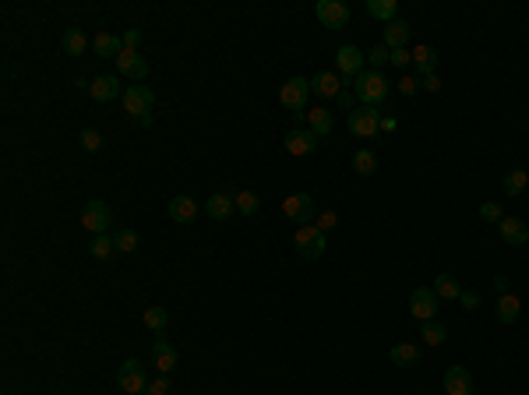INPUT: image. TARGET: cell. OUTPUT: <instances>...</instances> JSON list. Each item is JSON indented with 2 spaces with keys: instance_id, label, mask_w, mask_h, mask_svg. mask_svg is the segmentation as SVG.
<instances>
[{
  "instance_id": "obj_23",
  "label": "cell",
  "mask_w": 529,
  "mask_h": 395,
  "mask_svg": "<svg viewBox=\"0 0 529 395\" xmlns=\"http://www.w3.org/2000/svg\"><path fill=\"white\" fill-rule=\"evenodd\" d=\"M413 64H417V71H420L423 78H427V75H437V50L427 46V43H420V46L413 50Z\"/></svg>"
},
{
  "instance_id": "obj_20",
  "label": "cell",
  "mask_w": 529,
  "mask_h": 395,
  "mask_svg": "<svg viewBox=\"0 0 529 395\" xmlns=\"http://www.w3.org/2000/svg\"><path fill=\"white\" fill-rule=\"evenodd\" d=\"M519 310H523V300L516 293H501L498 296V307H494V314H498V321L501 325H512V321H519Z\"/></svg>"
},
{
  "instance_id": "obj_28",
  "label": "cell",
  "mask_w": 529,
  "mask_h": 395,
  "mask_svg": "<svg viewBox=\"0 0 529 395\" xmlns=\"http://www.w3.org/2000/svg\"><path fill=\"white\" fill-rule=\"evenodd\" d=\"M60 46H64V53H67V57H82V53L89 50V39H85V32H82V28H67V32H64V39H60Z\"/></svg>"
},
{
  "instance_id": "obj_10",
  "label": "cell",
  "mask_w": 529,
  "mask_h": 395,
  "mask_svg": "<svg viewBox=\"0 0 529 395\" xmlns=\"http://www.w3.org/2000/svg\"><path fill=\"white\" fill-rule=\"evenodd\" d=\"M293 244H297V251H300L307 261H317V258L325 254V233H321L317 226H300L297 237H293Z\"/></svg>"
},
{
  "instance_id": "obj_42",
  "label": "cell",
  "mask_w": 529,
  "mask_h": 395,
  "mask_svg": "<svg viewBox=\"0 0 529 395\" xmlns=\"http://www.w3.org/2000/svg\"><path fill=\"white\" fill-rule=\"evenodd\" d=\"M459 303H462L466 310H476V307H480V293H469V290H462V293H459Z\"/></svg>"
},
{
  "instance_id": "obj_14",
  "label": "cell",
  "mask_w": 529,
  "mask_h": 395,
  "mask_svg": "<svg viewBox=\"0 0 529 395\" xmlns=\"http://www.w3.org/2000/svg\"><path fill=\"white\" fill-rule=\"evenodd\" d=\"M116 71L127 75V78H134V82L148 78V64H145V57H138V50H120V57H116Z\"/></svg>"
},
{
  "instance_id": "obj_24",
  "label": "cell",
  "mask_w": 529,
  "mask_h": 395,
  "mask_svg": "<svg viewBox=\"0 0 529 395\" xmlns=\"http://www.w3.org/2000/svg\"><path fill=\"white\" fill-rule=\"evenodd\" d=\"M526 188H529V170H508V173L501 177V191H505V198H519Z\"/></svg>"
},
{
  "instance_id": "obj_18",
  "label": "cell",
  "mask_w": 529,
  "mask_h": 395,
  "mask_svg": "<svg viewBox=\"0 0 529 395\" xmlns=\"http://www.w3.org/2000/svg\"><path fill=\"white\" fill-rule=\"evenodd\" d=\"M233 208H236V201L229 198V191H215V195L205 201V215H209L212 222H226V219L233 215Z\"/></svg>"
},
{
  "instance_id": "obj_9",
  "label": "cell",
  "mask_w": 529,
  "mask_h": 395,
  "mask_svg": "<svg viewBox=\"0 0 529 395\" xmlns=\"http://www.w3.org/2000/svg\"><path fill=\"white\" fill-rule=\"evenodd\" d=\"M364 57H367V53H360L356 46H339V50H335V67H339V75H342L349 85H356V78L364 75Z\"/></svg>"
},
{
  "instance_id": "obj_17",
  "label": "cell",
  "mask_w": 529,
  "mask_h": 395,
  "mask_svg": "<svg viewBox=\"0 0 529 395\" xmlns=\"http://www.w3.org/2000/svg\"><path fill=\"white\" fill-rule=\"evenodd\" d=\"M445 395H473V374L466 367L445 371Z\"/></svg>"
},
{
  "instance_id": "obj_47",
  "label": "cell",
  "mask_w": 529,
  "mask_h": 395,
  "mask_svg": "<svg viewBox=\"0 0 529 395\" xmlns=\"http://www.w3.org/2000/svg\"><path fill=\"white\" fill-rule=\"evenodd\" d=\"M508 286H512V279H508V276H494V290H498V296L508 293Z\"/></svg>"
},
{
  "instance_id": "obj_22",
  "label": "cell",
  "mask_w": 529,
  "mask_h": 395,
  "mask_svg": "<svg viewBox=\"0 0 529 395\" xmlns=\"http://www.w3.org/2000/svg\"><path fill=\"white\" fill-rule=\"evenodd\" d=\"M311 92H317L321 99H339V92H342V82H339V75H332V71H321L315 82H311Z\"/></svg>"
},
{
  "instance_id": "obj_27",
  "label": "cell",
  "mask_w": 529,
  "mask_h": 395,
  "mask_svg": "<svg viewBox=\"0 0 529 395\" xmlns=\"http://www.w3.org/2000/svg\"><path fill=\"white\" fill-rule=\"evenodd\" d=\"M367 14L388 25V21L399 18V4H396V0H367Z\"/></svg>"
},
{
  "instance_id": "obj_12",
  "label": "cell",
  "mask_w": 529,
  "mask_h": 395,
  "mask_svg": "<svg viewBox=\"0 0 529 395\" xmlns=\"http://www.w3.org/2000/svg\"><path fill=\"white\" fill-rule=\"evenodd\" d=\"M317 138L315 131L307 127V131H300V127H293V131H286V152H293V156H311L317 148Z\"/></svg>"
},
{
  "instance_id": "obj_36",
  "label": "cell",
  "mask_w": 529,
  "mask_h": 395,
  "mask_svg": "<svg viewBox=\"0 0 529 395\" xmlns=\"http://www.w3.org/2000/svg\"><path fill=\"white\" fill-rule=\"evenodd\" d=\"M233 201H236V212H244V215H254L261 208V198L254 195V191H236Z\"/></svg>"
},
{
  "instance_id": "obj_32",
  "label": "cell",
  "mask_w": 529,
  "mask_h": 395,
  "mask_svg": "<svg viewBox=\"0 0 529 395\" xmlns=\"http://www.w3.org/2000/svg\"><path fill=\"white\" fill-rule=\"evenodd\" d=\"M113 244H116L120 254H134L138 244H141V237H138L134 229H116V233H113Z\"/></svg>"
},
{
  "instance_id": "obj_35",
  "label": "cell",
  "mask_w": 529,
  "mask_h": 395,
  "mask_svg": "<svg viewBox=\"0 0 529 395\" xmlns=\"http://www.w3.org/2000/svg\"><path fill=\"white\" fill-rule=\"evenodd\" d=\"M92 258H99V261H106V258H113V251H116V244H113V237L109 233H99V237H92Z\"/></svg>"
},
{
  "instance_id": "obj_25",
  "label": "cell",
  "mask_w": 529,
  "mask_h": 395,
  "mask_svg": "<svg viewBox=\"0 0 529 395\" xmlns=\"http://www.w3.org/2000/svg\"><path fill=\"white\" fill-rule=\"evenodd\" d=\"M388 360H392L396 367H417V364H420V350L410 346V342H399V346L388 350Z\"/></svg>"
},
{
  "instance_id": "obj_6",
  "label": "cell",
  "mask_w": 529,
  "mask_h": 395,
  "mask_svg": "<svg viewBox=\"0 0 529 395\" xmlns=\"http://www.w3.org/2000/svg\"><path fill=\"white\" fill-rule=\"evenodd\" d=\"M346 127H349V134H356V138H374V134L381 131V113H378V109H367V106H356V109L346 117Z\"/></svg>"
},
{
  "instance_id": "obj_40",
  "label": "cell",
  "mask_w": 529,
  "mask_h": 395,
  "mask_svg": "<svg viewBox=\"0 0 529 395\" xmlns=\"http://www.w3.org/2000/svg\"><path fill=\"white\" fill-rule=\"evenodd\" d=\"M335 226H339V215H335V212H321V215H317V229H321V233H328V229H335Z\"/></svg>"
},
{
  "instance_id": "obj_43",
  "label": "cell",
  "mask_w": 529,
  "mask_h": 395,
  "mask_svg": "<svg viewBox=\"0 0 529 395\" xmlns=\"http://www.w3.org/2000/svg\"><path fill=\"white\" fill-rule=\"evenodd\" d=\"M148 395H170V382H166V374L159 378V382H148V389H145Z\"/></svg>"
},
{
  "instance_id": "obj_21",
  "label": "cell",
  "mask_w": 529,
  "mask_h": 395,
  "mask_svg": "<svg viewBox=\"0 0 529 395\" xmlns=\"http://www.w3.org/2000/svg\"><path fill=\"white\" fill-rule=\"evenodd\" d=\"M406 43H410V25H406L403 18L388 21V25H385V46H388V50H406Z\"/></svg>"
},
{
  "instance_id": "obj_5",
  "label": "cell",
  "mask_w": 529,
  "mask_h": 395,
  "mask_svg": "<svg viewBox=\"0 0 529 395\" xmlns=\"http://www.w3.org/2000/svg\"><path fill=\"white\" fill-rule=\"evenodd\" d=\"M82 226H85L92 237L106 233V229L113 226V208H109L106 201H99V198L85 201V208H82Z\"/></svg>"
},
{
  "instance_id": "obj_1",
  "label": "cell",
  "mask_w": 529,
  "mask_h": 395,
  "mask_svg": "<svg viewBox=\"0 0 529 395\" xmlns=\"http://www.w3.org/2000/svg\"><path fill=\"white\" fill-rule=\"evenodd\" d=\"M353 92H356V99H360V106H367V109H381V102L388 99V82H385L381 71H364V75L356 78Z\"/></svg>"
},
{
  "instance_id": "obj_34",
  "label": "cell",
  "mask_w": 529,
  "mask_h": 395,
  "mask_svg": "<svg viewBox=\"0 0 529 395\" xmlns=\"http://www.w3.org/2000/svg\"><path fill=\"white\" fill-rule=\"evenodd\" d=\"M420 339L427 342V346H441L445 339H448V328L441 325V321H423V332Z\"/></svg>"
},
{
  "instance_id": "obj_26",
  "label": "cell",
  "mask_w": 529,
  "mask_h": 395,
  "mask_svg": "<svg viewBox=\"0 0 529 395\" xmlns=\"http://www.w3.org/2000/svg\"><path fill=\"white\" fill-rule=\"evenodd\" d=\"M92 50H96L99 57L116 60V57H120V50H124V39H116V36H109V32H99V36L92 39Z\"/></svg>"
},
{
  "instance_id": "obj_46",
  "label": "cell",
  "mask_w": 529,
  "mask_h": 395,
  "mask_svg": "<svg viewBox=\"0 0 529 395\" xmlns=\"http://www.w3.org/2000/svg\"><path fill=\"white\" fill-rule=\"evenodd\" d=\"M399 92H403V96H413V92H417V78H410V75H406V78L399 82Z\"/></svg>"
},
{
  "instance_id": "obj_19",
  "label": "cell",
  "mask_w": 529,
  "mask_h": 395,
  "mask_svg": "<svg viewBox=\"0 0 529 395\" xmlns=\"http://www.w3.org/2000/svg\"><path fill=\"white\" fill-rule=\"evenodd\" d=\"M152 360H156V367H159V374H170L173 367H177V350L159 335L156 342H152Z\"/></svg>"
},
{
  "instance_id": "obj_33",
  "label": "cell",
  "mask_w": 529,
  "mask_h": 395,
  "mask_svg": "<svg viewBox=\"0 0 529 395\" xmlns=\"http://www.w3.org/2000/svg\"><path fill=\"white\" fill-rule=\"evenodd\" d=\"M141 321H145V328H152L156 335H163V328H166V321H170V314H166L163 307H145V314H141Z\"/></svg>"
},
{
  "instance_id": "obj_15",
  "label": "cell",
  "mask_w": 529,
  "mask_h": 395,
  "mask_svg": "<svg viewBox=\"0 0 529 395\" xmlns=\"http://www.w3.org/2000/svg\"><path fill=\"white\" fill-rule=\"evenodd\" d=\"M498 233H501V240L512 244V247H523L529 240V226L523 219H516V215H505V219L498 222Z\"/></svg>"
},
{
  "instance_id": "obj_29",
  "label": "cell",
  "mask_w": 529,
  "mask_h": 395,
  "mask_svg": "<svg viewBox=\"0 0 529 395\" xmlns=\"http://www.w3.org/2000/svg\"><path fill=\"white\" fill-rule=\"evenodd\" d=\"M307 124H311V131H315L317 138H328V134H332V127H335L332 113H328V109H321V106L307 113Z\"/></svg>"
},
{
  "instance_id": "obj_44",
  "label": "cell",
  "mask_w": 529,
  "mask_h": 395,
  "mask_svg": "<svg viewBox=\"0 0 529 395\" xmlns=\"http://www.w3.org/2000/svg\"><path fill=\"white\" fill-rule=\"evenodd\" d=\"M138 43H141V32L138 28H127L124 32V50H138Z\"/></svg>"
},
{
  "instance_id": "obj_37",
  "label": "cell",
  "mask_w": 529,
  "mask_h": 395,
  "mask_svg": "<svg viewBox=\"0 0 529 395\" xmlns=\"http://www.w3.org/2000/svg\"><path fill=\"white\" fill-rule=\"evenodd\" d=\"M82 148H85V152H99V148H103V134H99L96 127H85V131H82Z\"/></svg>"
},
{
  "instance_id": "obj_2",
  "label": "cell",
  "mask_w": 529,
  "mask_h": 395,
  "mask_svg": "<svg viewBox=\"0 0 529 395\" xmlns=\"http://www.w3.org/2000/svg\"><path fill=\"white\" fill-rule=\"evenodd\" d=\"M307 99H311V82H307V78H300V75H297V78H290V82L279 89V102L293 113V120H297V124L307 117V113H304Z\"/></svg>"
},
{
  "instance_id": "obj_8",
  "label": "cell",
  "mask_w": 529,
  "mask_h": 395,
  "mask_svg": "<svg viewBox=\"0 0 529 395\" xmlns=\"http://www.w3.org/2000/svg\"><path fill=\"white\" fill-rule=\"evenodd\" d=\"M116 385L124 389L127 395H141L148 389V378H145V367L141 360H124L120 371H116Z\"/></svg>"
},
{
  "instance_id": "obj_45",
  "label": "cell",
  "mask_w": 529,
  "mask_h": 395,
  "mask_svg": "<svg viewBox=\"0 0 529 395\" xmlns=\"http://www.w3.org/2000/svg\"><path fill=\"white\" fill-rule=\"evenodd\" d=\"M441 85H445V82H441L437 75H427V78H423V89H427V92H441Z\"/></svg>"
},
{
  "instance_id": "obj_3",
  "label": "cell",
  "mask_w": 529,
  "mask_h": 395,
  "mask_svg": "<svg viewBox=\"0 0 529 395\" xmlns=\"http://www.w3.org/2000/svg\"><path fill=\"white\" fill-rule=\"evenodd\" d=\"M120 99H124V109H127L131 117H138L141 124H152V106H156V92H152V89H145V85H127Z\"/></svg>"
},
{
  "instance_id": "obj_11",
  "label": "cell",
  "mask_w": 529,
  "mask_h": 395,
  "mask_svg": "<svg viewBox=\"0 0 529 395\" xmlns=\"http://www.w3.org/2000/svg\"><path fill=\"white\" fill-rule=\"evenodd\" d=\"M434 310H437V293H434V290L420 286V290L410 293V314H413L417 321H434Z\"/></svg>"
},
{
  "instance_id": "obj_49",
  "label": "cell",
  "mask_w": 529,
  "mask_h": 395,
  "mask_svg": "<svg viewBox=\"0 0 529 395\" xmlns=\"http://www.w3.org/2000/svg\"><path fill=\"white\" fill-rule=\"evenodd\" d=\"M396 127H399V120H392V117H381V131H385V134H392Z\"/></svg>"
},
{
  "instance_id": "obj_39",
  "label": "cell",
  "mask_w": 529,
  "mask_h": 395,
  "mask_svg": "<svg viewBox=\"0 0 529 395\" xmlns=\"http://www.w3.org/2000/svg\"><path fill=\"white\" fill-rule=\"evenodd\" d=\"M367 60H371L374 67H381V64H388V60H392V50H388L385 43H378V46H374V50L367 53Z\"/></svg>"
},
{
  "instance_id": "obj_41",
  "label": "cell",
  "mask_w": 529,
  "mask_h": 395,
  "mask_svg": "<svg viewBox=\"0 0 529 395\" xmlns=\"http://www.w3.org/2000/svg\"><path fill=\"white\" fill-rule=\"evenodd\" d=\"M388 64H396V67H410L413 64V53L410 50H392V60Z\"/></svg>"
},
{
  "instance_id": "obj_16",
  "label": "cell",
  "mask_w": 529,
  "mask_h": 395,
  "mask_svg": "<svg viewBox=\"0 0 529 395\" xmlns=\"http://www.w3.org/2000/svg\"><path fill=\"white\" fill-rule=\"evenodd\" d=\"M124 89H127V85H120L116 75H99V78L89 85V96L96 99V102H109V99L124 96Z\"/></svg>"
},
{
  "instance_id": "obj_13",
  "label": "cell",
  "mask_w": 529,
  "mask_h": 395,
  "mask_svg": "<svg viewBox=\"0 0 529 395\" xmlns=\"http://www.w3.org/2000/svg\"><path fill=\"white\" fill-rule=\"evenodd\" d=\"M170 219L173 222H180V226H191L195 219H198V201L191 195H177V198H170Z\"/></svg>"
},
{
  "instance_id": "obj_31",
  "label": "cell",
  "mask_w": 529,
  "mask_h": 395,
  "mask_svg": "<svg viewBox=\"0 0 529 395\" xmlns=\"http://www.w3.org/2000/svg\"><path fill=\"white\" fill-rule=\"evenodd\" d=\"M353 170H356L360 177H371V173L378 170V156H374L371 148H360V152L353 156Z\"/></svg>"
},
{
  "instance_id": "obj_30",
  "label": "cell",
  "mask_w": 529,
  "mask_h": 395,
  "mask_svg": "<svg viewBox=\"0 0 529 395\" xmlns=\"http://www.w3.org/2000/svg\"><path fill=\"white\" fill-rule=\"evenodd\" d=\"M437 296H445V300H459V293H462V286H459V279L455 276H448V272H441L437 279H434V286H430Z\"/></svg>"
},
{
  "instance_id": "obj_48",
  "label": "cell",
  "mask_w": 529,
  "mask_h": 395,
  "mask_svg": "<svg viewBox=\"0 0 529 395\" xmlns=\"http://www.w3.org/2000/svg\"><path fill=\"white\" fill-rule=\"evenodd\" d=\"M353 99H356V92H339V106H346L353 113Z\"/></svg>"
},
{
  "instance_id": "obj_38",
  "label": "cell",
  "mask_w": 529,
  "mask_h": 395,
  "mask_svg": "<svg viewBox=\"0 0 529 395\" xmlns=\"http://www.w3.org/2000/svg\"><path fill=\"white\" fill-rule=\"evenodd\" d=\"M480 219L498 226V222L505 219V215H501V205H498V201H484V205H480Z\"/></svg>"
},
{
  "instance_id": "obj_4",
  "label": "cell",
  "mask_w": 529,
  "mask_h": 395,
  "mask_svg": "<svg viewBox=\"0 0 529 395\" xmlns=\"http://www.w3.org/2000/svg\"><path fill=\"white\" fill-rule=\"evenodd\" d=\"M283 215H286L290 222H297V226H315V219H317L315 198L304 195V191L290 195L286 201H283Z\"/></svg>"
},
{
  "instance_id": "obj_7",
  "label": "cell",
  "mask_w": 529,
  "mask_h": 395,
  "mask_svg": "<svg viewBox=\"0 0 529 395\" xmlns=\"http://www.w3.org/2000/svg\"><path fill=\"white\" fill-rule=\"evenodd\" d=\"M315 14H317V21L325 28H332V32H342L349 25V7L342 0H317Z\"/></svg>"
}]
</instances>
